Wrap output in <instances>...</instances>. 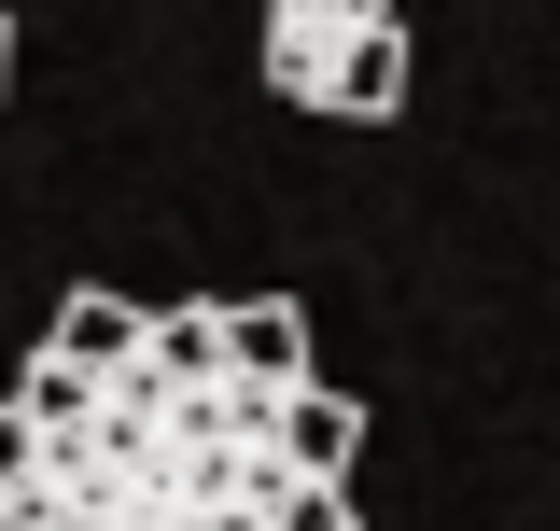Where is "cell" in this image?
Returning <instances> with one entry per match:
<instances>
[{
	"instance_id": "cell-5",
	"label": "cell",
	"mask_w": 560,
	"mask_h": 531,
	"mask_svg": "<svg viewBox=\"0 0 560 531\" xmlns=\"http://www.w3.org/2000/svg\"><path fill=\"white\" fill-rule=\"evenodd\" d=\"M43 350H70L84 378H113V364H140V294H98V280H84V294L57 308V335H43Z\"/></svg>"
},
{
	"instance_id": "cell-8",
	"label": "cell",
	"mask_w": 560,
	"mask_h": 531,
	"mask_svg": "<svg viewBox=\"0 0 560 531\" xmlns=\"http://www.w3.org/2000/svg\"><path fill=\"white\" fill-rule=\"evenodd\" d=\"M14 475H43V434H28V420L0 405V489H14Z\"/></svg>"
},
{
	"instance_id": "cell-9",
	"label": "cell",
	"mask_w": 560,
	"mask_h": 531,
	"mask_svg": "<svg viewBox=\"0 0 560 531\" xmlns=\"http://www.w3.org/2000/svg\"><path fill=\"white\" fill-rule=\"evenodd\" d=\"M0 84H14V14H0Z\"/></svg>"
},
{
	"instance_id": "cell-6",
	"label": "cell",
	"mask_w": 560,
	"mask_h": 531,
	"mask_svg": "<svg viewBox=\"0 0 560 531\" xmlns=\"http://www.w3.org/2000/svg\"><path fill=\"white\" fill-rule=\"evenodd\" d=\"M253 518H267V531H350V475H294V462H267V475H253Z\"/></svg>"
},
{
	"instance_id": "cell-7",
	"label": "cell",
	"mask_w": 560,
	"mask_h": 531,
	"mask_svg": "<svg viewBox=\"0 0 560 531\" xmlns=\"http://www.w3.org/2000/svg\"><path fill=\"white\" fill-rule=\"evenodd\" d=\"M14 420H28V434H70V420H98V378H84L70 350H43V364L14 378Z\"/></svg>"
},
{
	"instance_id": "cell-4",
	"label": "cell",
	"mask_w": 560,
	"mask_h": 531,
	"mask_svg": "<svg viewBox=\"0 0 560 531\" xmlns=\"http://www.w3.org/2000/svg\"><path fill=\"white\" fill-rule=\"evenodd\" d=\"M393 98H407V28H393V14H364V28L337 43V70H323V113H337V127H378Z\"/></svg>"
},
{
	"instance_id": "cell-3",
	"label": "cell",
	"mask_w": 560,
	"mask_h": 531,
	"mask_svg": "<svg viewBox=\"0 0 560 531\" xmlns=\"http://www.w3.org/2000/svg\"><path fill=\"white\" fill-rule=\"evenodd\" d=\"M210 322H224V378H253V392L308 378V308H294V294H238V308H210Z\"/></svg>"
},
{
	"instance_id": "cell-2",
	"label": "cell",
	"mask_w": 560,
	"mask_h": 531,
	"mask_svg": "<svg viewBox=\"0 0 560 531\" xmlns=\"http://www.w3.org/2000/svg\"><path fill=\"white\" fill-rule=\"evenodd\" d=\"M364 14H393V0H267V84L294 113H323V70H337V43Z\"/></svg>"
},
{
	"instance_id": "cell-1",
	"label": "cell",
	"mask_w": 560,
	"mask_h": 531,
	"mask_svg": "<svg viewBox=\"0 0 560 531\" xmlns=\"http://www.w3.org/2000/svg\"><path fill=\"white\" fill-rule=\"evenodd\" d=\"M253 448H267V462H294V475H350L364 405L323 392V364H308V378H280V392H267V434H253Z\"/></svg>"
}]
</instances>
